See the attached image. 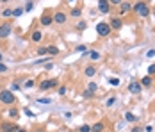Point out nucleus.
Here are the masks:
<instances>
[{
  "mask_svg": "<svg viewBox=\"0 0 155 132\" xmlns=\"http://www.w3.org/2000/svg\"><path fill=\"white\" fill-rule=\"evenodd\" d=\"M0 103L4 105H15L16 103V96L11 89H0Z\"/></svg>",
  "mask_w": 155,
  "mask_h": 132,
  "instance_id": "nucleus-1",
  "label": "nucleus"
},
{
  "mask_svg": "<svg viewBox=\"0 0 155 132\" xmlns=\"http://www.w3.org/2000/svg\"><path fill=\"white\" fill-rule=\"evenodd\" d=\"M96 34H98L100 38H109V36L112 34V29H110V25H109V23L100 22V23H96Z\"/></svg>",
  "mask_w": 155,
  "mask_h": 132,
  "instance_id": "nucleus-2",
  "label": "nucleus"
},
{
  "mask_svg": "<svg viewBox=\"0 0 155 132\" xmlns=\"http://www.w3.org/2000/svg\"><path fill=\"white\" fill-rule=\"evenodd\" d=\"M11 32H13V23L9 20L0 23V39H7L11 36Z\"/></svg>",
  "mask_w": 155,
  "mask_h": 132,
  "instance_id": "nucleus-3",
  "label": "nucleus"
},
{
  "mask_svg": "<svg viewBox=\"0 0 155 132\" xmlns=\"http://www.w3.org/2000/svg\"><path fill=\"white\" fill-rule=\"evenodd\" d=\"M59 86V80L57 79H48V80H41L38 84V89L39 91H48V89H54Z\"/></svg>",
  "mask_w": 155,
  "mask_h": 132,
  "instance_id": "nucleus-4",
  "label": "nucleus"
},
{
  "mask_svg": "<svg viewBox=\"0 0 155 132\" xmlns=\"http://www.w3.org/2000/svg\"><path fill=\"white\" fill-rule=\"evenodd\" d=\"M39 23H41L43 27H50V25L54 23V13H52L50 9H47L43 15L39 16Z\"/></svg>",
  "mask_w": 155,
  "mask_h": 132,
  "instance_id": "nucleus-5",
  "label": "nucleus"
},
{
  "mask_svg": "<svg viewBox=\"0 0 155 132\" xmlns=\"http://www.w3.org/2000/svg\"><path fill=\"white\" fill-rule=\"evenodd\" d=\"M20 125L16 121H2L0 123V132H18Z\"/></svg>",
  "mask_w": 155,
  "mask_h": 132,
  "instance_id": "nucleus-6",
  "label": "nucleus"
},
{
  "mask_svg": "<svg viewBox=\"0 0 155 132\" xmlns=\"http://www.w3.org/2000/svg\"><path fill=\"white\" fill-rule=\"evenodd\" d=\"M68 13H64V11H55L54 13V23H57V25H66V22H68Z\"/></svg>",
  "mask_w": 155,
  "mask_h": 132,
  "instance_id": "nucleus-7",
  "label": "nucleus"
},
{
  "mask_svg": "<svg viewBox=\"0 0 155 132\" xmlns=\"http://www.w3.org/2000/svg\"><path fill=\"white\" fill-rule=\"evenodd\" d=\"M109 25H110V29L112 30H121V27H123V20H121V16H114V18H110Z\"/></svg>",
  "mask_w": 155,
  "mask_h": 132,
  "instance_id": "nucleus-8",
  "label": "nucleus"
},
{
  "mask_svg": "<svg viewBox=\"0 0 155 132\" xmlns=\"http://www.w3.org/2000/svg\"><path fill=\"white\" fill-rule=\"evenodd\" d=\"M128 91L132 93V95H139L141 91H143V86H141L139 80H132L130 84H128Z\"/></svg>",
  "mask_w": 155,
  "mask_h": 132,
  "instance_id": "nucleus-9",
  "label": "nucleus"
},
{
  "mask_svg": "<svg viewBox=\"0 0 155 132\" xmlns=\"http://www.w3.org/2000/svg\"><path fill=\"white\" fill-rule=\"evenodd\" d=\"M98 11L102 15H109L110 13V4H109L107 0H98Z\"/></svg>",
  "mask_w": 155,
  "mask_h": 132,
  "instance_id": "nucleus-10",
  "label": "nucleus"
},
{
  "mask_svg": "<svg viewBox=\"0 0 155 132\" xmlns=\"http://www.w3.org/2000/svg\"><path fill=\"white\" fill-rule=\"evenodd\" d=\"M43 39V30L41 29H32L31 32V41L32 43H39Z\"/></svg>",
  "mask_w": 155,
  "mask_h": 132,
  "instance_id": "nucleus-11",
  "label": "nucleus"
},
{
  "mask_svg": "<svg viewBox=\"0 0 155 132\" xmlns=\"http://www.w3.org/2000/svg\"><path fill=\"white\" fill-rule=\"evenodd\" d=\"M118 7H120V15L123 16V15H127V13H130V11H132V2H127V0H123Z\"/></svg>",
  "mask_w": 155,
  "mask_h": 132,
  "instance_id": "nucleus-12",
  "label": "nucleus"
},
{
  "mask_svg": "<svg viewBox=\"0 0 155 132\" xmlns=\"http://www.w3.org/2000/svg\"><path fill=\"white\" fill-rule=\"evenodd\" d=\"M96 73H98V68H96L94 64H87V66L84 68V75H86V77H89V79L94 77Z\"/></svg>",
  "mask_w": 155,
  "mask_h": 132,
  "instance_id": "nucleus-13",
  "label": "nucleus"
},
{
  "mask_svg": "<svg viewBox=\"0 0 155 132\" xmlns=\"http://www.w3.org/2000/svg\"><path fill=\"white\" fill-rule=\"evenodd\" d=\"M137 16H139V18H148V16H150V7H148V4H144L139 11H137Z\"/></svg>",
  "mask_w": 155,
  "mask_h": 132,
  "instance_id": "nucleus-14",
  "label": "nucleus"
},
{
  "mask_svg": "<svg viewBox=\"0 0 155 132\" xmlns=\"http://www.w3.org/2000/svg\"><path fill=\"white\" fill-rule=\"evenodd\" d=\"M91 132H105V123L104 121H96L94 125H91Z\"/></svg>",
  "mask_w": 155,
  "mask_h": 132,
  "instance_id": "nucleus-15",
  "label": "nucleus"
},
{
  "mask_svg": "<svg viewBox=\"0 0 155 132\" xmlns=\"http://www.w3.org/2000/svg\"><path fill=\"white\" fill-rule=\"evenodd\" d=\"M139 82H141V86H143V88H150V86L153 84V79H152L150 75H146V77H143V79H141Z\"/></svg>",
  "mask_w": 155,
  "mask_h": 132,
  "instance_id": "nucleus-16",
  "label": "nucleus"
},
{
  "mask_svg": "<svg viewBox=\"0 0 155 132\" xmlns=\"http://www.w3.org/2000/svg\"><path fill=\"white\" fill-rule=\"evenodd\" d=\"M7 114H9V118H15V121H16V120H18V116H20V111H18L16 107H13V105H11V109L7 111Z\"/></svg>",
  "mask_w": 155,
  "mask_h": 132,
  "instance_id": "nucleus-17",
  "label": "nucleus"
},
{
  "mask_svg": "<svg viewBox=\"0 0 155 132\" xmlns=\"http://www.w3.org/2000/svg\"><path fill=\"white\" fill-rule=\"evenodd\" d=\"M68 16H71V18H80V16H82V9H80V7H73L71 13Z\"/></svg>",
  "mask_w": 155,
  "mask_h": 132,
  "instance_id": "nucleus-18",
  "label": "nucleus"
},
{
  "mask_svg": "<svg viewBox=\"0 0 155 132\" xmlns=\"http://www.w3.org/2000/svg\"><path fill=\"white\" fill-rule=\"evenodd\" d=\"M125 120H127V121H130V123H136V121H137V116L127 111V113H125Z\"/></svg>",
  "mask_w": 155,
  "mask_h": 132,
  "instance_id": "nucleus-19",
  "label": "nucleus"
},
{
  "mask_svg": "<svg viewBox=\"0 0 155 132\" xmlns=\"http://www.w3.org/2000/svg\"><path fill=\"white\" fill-rule=\"evenodd\" d=\"M47 50H48V54H50V56H57V54H59V48H57L55 45H48Z\"/></svg>",
  "mask_w": 155,
  "mask_h": 132,
  "instance_id": "nucleus-20",
  "label": "nucleus"
},
{
  "mask_svg": "<svg viewBox=\"0 0 155 132\" xmlns=\"http://www.w3.org/2000/svg\"><path fill=\"white\" fill-rule=\"evenodd\" d=\"M87 57L91 59V61H98L102 56H100V52H94V50H91V52H87Z\"/></svg>",
  "mask_w": 155,
  "mask_h": 132,
  "instance_id": "nucleus-21",
  "label": "nucleus"
},
{
  "mask_svg": "<svg viewBox=\"0 0 155 132\" xmlns=\"http://www.w3.org/2000/svg\"><path fill=\"white\" fill-rule=\"evenodd\" d=\"M75 29L77 30H86L87 29V22H86V20H80L77 25H75Z\"/></svg>",
  "mask_w": 155,
  "mask_h": 132,
  "instance_id": "nucleus-22",
  "label": "nucleus"
},
{
  "mask_svg": "<svg viewBox=\"0 0 155 132\" xmlns=\"http://www.w3.org/2000/svg\"><path fill=\"white\" fill-rule=\"evenodd\" d=\"M36 86V82H34V79H29V80H25V84H23V89H31Z\"/></svg>",
  "mask_w": 155,
  "mask_h": 132,
  "instance_id": "nucleus-23",
  "label": "nucleus"
},
{
  "mask_svg": "<svg viewBox=\"0 0 155 132\" xmlns=\"http://www.w3.org/2000/svg\"><path fill=\"white\" fill-rule=\"evenodd\" d=\"M11 16H13V9H9V7H7V9H4V11H2V18H11Z\"/></svg>",
  "mask_w": 155,
  "mask_h": 132,
  "instance_id": "nucleus-24",
  "label": "nucleus"
},
{
  "mask_svg": "<svg viewBox=\"0 0 155 132\" xmlns=\"http://www.w3.org/2000/svg\"><path fill=\"white\" fill-rule=\"evenodd\" d=\"M21 13H23V7H16V9H13V16H15V18H20Z\"/></svg>",
  "mask_w": 155,
  "mask_h": 132,
  "instance_id": "nucleus-25",
  "label": "nucleus"
},
{
  "mask_svg": "<svg viewBox=\"0 0 155 132\" xmlns=\"http://www.w3.org/2000/svg\"><path fill=\"white\" fill-rule=\"evenodd\" d=\"M116 102H118V98H116V96H110L107 102H105V107H112V105H114Z\"/></svg>",
  "mask_w": 155,
  "mask_h": 132,
  "instance_id": "nucleus-26",
  "label": "nucleus"
},
{
  "mask_svg": "<svg viewBox=\"0 0 155 132\" xmlns=\"http://www.w3.org/2000/svg\"><path fill=\"white\" fill-rule=\"evenodd\" d=\"M77 132H91V125H80Z\"/></svg>",
  "mask_w": 155,
  "mask_h": 132,
  "instance_id": "nucleus-27",
  "label": "nucleus"
},
{
  "mask_svg": "<svg viewBox=\"0 0 155 132\" xmlns=\"http://www.w3.org/2000/svg\"><path fill=\"white\" fill-rule=\"evenodd\" d=\"M66 91H68V88H66V86H59V89H57V95H59V96H64V95H66Z\"/></svg>",
  "mask_w": 155,
  "mask_h": 132,
  "instance_id": "nucleus-28",
  "label": "nucleus"
},
{
  "mask_svg": "<svg viewBox=\"0 0 155 132\" xmlns=\"http://www.w3.org/2000/svg\"><path fill=\"white\" fill-rule=\"evenodd\" d=\"M86 89H89L91 93H96V91H98V84H94V82H91V84H89V86H87Z\"/></svg>",
  "mask_w": 155,
  "mask_h": 132,
  "instance_id": "nucleus-29",
  "label": "nucleus"
},
{
  "mask_svg": "<svg viewBox=\"0 0 155 132\" xmlns=\"http://www.w3.org/2000/svg\"><path fill=\"white\" fill-rule=\"evenodd\" d=\"M32 7H34V2H32V0H29V2L25 4V7H23V11H32Z\"/></svg>",
  "mask_w": 155,
  "mask_h": 132,
  "instance_id": "nucleus-30",
  "label": "nucleus"
},
{
  "mask_svg": "<svg viewBox=\"0 0 155 132\" xmlns=\"http://www.w3.org/2000/svg\"><path fill=\"white\" fill-rule=\"evenodd\" d=\"M45 54H48L47 46H39V48H38V56H45Z\"/></svg>",
  "mask_w": 155,
  "mask_h": 132,
  "instance_id": "nucleus-31",
  "label": "nucleus"
},
{
  "mask_svg": "<svg viewBox=\"0 0 155 132\" xmlns=\"http://www.w3.org/2000/svg\"><path fill=\"white\" fill-rule=\"evenodd\" d=\"M148 75H150V77H152V75H155V63L148 66Z\"/></svg>",
  "mask_w": 155,
  "mask_h": 132,
  "instance_id": "nucleus-32",
  "label": "nucleus"
},
{
  "mask_svg": "<svg viewBox=\"0 0 155 132\" xmlns=\"http://www.w3.org/2000/svg\"><path fill=\"white\" fill-rule=\"evenodd\" d=\"M109 84L110 86H120V79H109Z\"/></svg>",
  "mask_w": 155,
  "mask_h": 132,
  "instance_id": "nucleus-33",
  "label": "nucleus"
},
{
  "mask_svg": "<svg viewBox=\"0 0 155 132\" xmlns=\"http://www.w3.org/2000/svg\"><path fill=\"white\" fill-rule=\"evenodd\" d=\"M82 95H84V98H93V95H94V93H91L89 89H86V91H84Z\"/></svg>",
  "mask_w": 155,
  "mask_h": 132,
  "instance_id": "nucleus-34",
  "label": "nucleus"
},
{
  "mask_svg": "<svg viewBox=\"0 0 155 132\" xmlns=\"http://www.w3.org/2000/svg\"><path fill=\"white\" fill-rule=\"evenodd\" d=\"M75 50H77V52H87V46H86V45H78Z\"/></svg>",
  "mask_w": 155,
  "mask_h": 132,
  "instance_id": "nucleus-35",
  "label": "nucleus"
},
{
  "mask_svg": "<svg viewBox=\"0 0 155 132\" xmlns=\"http://www.w3.org/2000/svg\"><path fill=\"white\" fill-rule=\"evenodd\" d=\"M146 57H148V59L155 57V48H152V50H148V52H146Z\"/></svg>",
  "mask_w": 155,
  "mask_h": 132,
  "instance_id": "nucleus-36",
  "label": "nucleus"
},
{
  "mask_svg": "<svg viewBox=\"0 0 155 132\" xmlns=\"http://www.w3.org/2000/svg\"><path fill=\"white\" fill-rule=\"evenodd\" d=\"M23 113H25V114H27L29 118H32V116H34V113H32V111L29 109V107H25V109H23Z\"/></svg>",
  "mask_w": 155,
  "mask_h": 132,
  "instance_id": "nucleus-37",
  "label": "nucleus"
},
{
  "mask_svg": "<svg viewBox=\"0 0 155 132\" xmlns=\"http://www.w3.org/2000/svg\"><path fill=\"white\" fill-rule=\"evenodd\" d=\"M7 70H9V68H7V66H5L4 63H0V73H5Z\"/></svg>",
  "mask_w": 155,
  "mask_h": 132,
  "instance_id": "nucleus-38",
  "label": "nucleus"
},
{
  "mask_svg": "<svg viewBox=\"0 0 155 132\" xmlns=\"http://www.w3.org/2000/svg\"><path fill=\"white\" fill-rule=\"evenodd\" d=\"M107 2L110 4V5H120V4H121L123 0H107Z\"/></svg>",
  "mask_w": 155,
  "mask_h": 132,
  "instance_id": "nucleus-39",
  "label": "nucleus"
},
{
  "mask_svg": "<svg viewBox=\"0 0 155 132\" xmlns=\"http://www.w3.org/2000/svg\"><path fill=\"white\" fill-rule=\"evenodd\" d=\"M50 98H38V103H50Z\"/></svg>",
  "mask_w": 155,
  "mask_h": 132,
  "instance_id": "nucleus-40",
  "label": "nucleus"
},
{
  "mask_svg": "<svg viewBox=\"0 0 155 132\" xmlns=\"http://www.w3.org/2000/svg\"><path fill=\"white\" fill-rule=\"evenodd\" d=\"M9 89H11V91H13V89H15V91H18V89H20V84H18V82H13Z\"/></svg>",
  "mask_w": 155,
  "mask_h": 132,
  "instance_id": "nucleus-41",
  "label": "nucleus"
},
{
  "mask_svg": "<svg viewBox=\"0 0 155 132\" xmlns=\"http://www.w3.org/2000/svg\"><path fill=\"white\" fill-rule=\"evenodd\" d=\"M52 68H54V63H45V70H52Z\"/></svg>",
  "mask_w": 155,
  "mask_h": 132,
  "instance_id": "nucleus-42",
  "label": "nucleus"
},
{
  "mask_svg": "<svg viewBox=\"0 0 155 132\" xmlns=\"http://www.w3.org/2000/svg\"><path fill=\"white\" fill-rule=\"evenodd\" d=\"M153 130V129H152V125H146V127H144V132H152Z\"/></svg>",
  "mask_w": 155,
  "mask_h": 132,
  "instance_id": "nucleus-43",
  "label": "nucleus"
},
{
  "mask_svg": "<svg viewBox=\"0 0 155 132\" xmlns=\"http://www.w3.org/2000/svg\"><path fill=\"white\" fill-rule=\"evenodd\" d=\"M132 132H143V129H141V127H134V129H132Z\"/></svg>",
  "mask_w": 155,
  "mask_h": 132,
  "instance_id": "nucleus-44",
  "label": "nucleus"
},
{
  "mask_svg": "<svg viewBox=\"0 0 155 132\" xmlns=\"http://www.w3.org/2000/svg\"><path fill=\"white\" fill-rule=\"evenodd\" d=\"M34 132H47V130H45L43 127H38V129H36V130H34Z\"/></svg>",
  "mask_w": 155,
  "mask_h": 132,
  "instance_id": "nucleus-45",
  "label": "nucleus"
},
{
  "mask_svg": "<svg viewBox=\"0 0 155 132\" xmlns=\"http://www.w3.org/2000/svg\"><path fill=\"white\" fill-rule=\"evenodd\" d=\"M18 132H29V129H23V127H20V129H18Z\"/></svg>",
  "mask_w": 155,
  "mask_h": 132,
  "instance_id": "nucleus-46",
  "label": "nucleus"
},
{
  "mask_svg": "<svg viewBox=\"0 0 155 132\" xmlns=\"http://www.w3.org/2000/svg\"><path fill=\"white\" fill-rule=\"evenodd\" d=\"M2 59H4V54H2V50H0V63H2Z\"/></svg>",
  "mask_w": 155,
  "mask_h": 132,
  "instance_id": "nucleus-47",
  "label": "nucleus"
},
{
  "mask_svg": "<svg viewBox=\"0 0 155 132\" xmlns=\"http://www.w3.org/2000/svg\"><path fill=\"white\" fill-rule=\"evenodd\" d=\"M0 2H2V4H7V2H11V0H0Z\"/></svg>",
  "mask_w": 155,
  "mask_h": 132,
  "instance_id": "nucleus-48",
  "label": "nucleus"
},
{
  "mask_svg": "<svg viewBox=\"0 0 155 132\" xmlns=\"http://www.w3.org/2000/svg\"><path fill=\"white\" fill-rule=\"evenodd\" d=\"M66 2H70V4H71V2H75V0H66Z\"/></svg>",
  "mask_w": 155,
  "mask_h": 132,
  "instance_id": "nucleus-49",
  "label": "nucleus"
},
{
  "mask_svg": "<svg viewBox=\"0 0 155 132\" xmlns=\"http://www.w3.org/2000/svg\"><path fill=\"white\" fill-rule=\"evenodd\" d=\"M153 16H155V7H153Z\"/></svg>",
  "mask_w": 155,
  "mask_h": 132,
  "instance_id": "nucleus-50",
  "label": "nucleus"
},
{
  "mask_svg": "<svg viewBox=\"0 0 155 132\" xmlns=\"http://www.w3.org/2000/svg\"><path fill=\"white\" fill-rule=\"evenodd\" d=\"M0 89H2V84H0Z\"/></svg>",
  "mask_w": 155,
  "mask_h": 132,
  "instance_id": "nucleus-51",
  "label": "nucleus"
}]
</instances>
